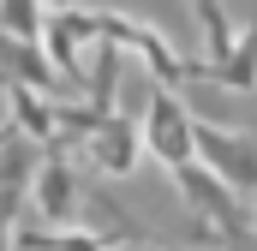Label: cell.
<instances>
[{"label": "cell", "mask_w": 257, "mask_h": 251, "mask_svg": "<svg viewBox=\"0 0 257 251\" xmlns=\"http://www.w3.org/2000/svg\"><path fill=\"white\" fill-rule=\"evenodd\" d=\"M0 36L36 42L42 36V0H0Z\"/></svg>", "instance_id": "cell-14"}, {"label": "cell", "mask_w": 257, "mask_h": 251, "mask_svg": "<svg viewBox=\"0 0 257 251\" xmlns=\"http://www.w3.org/2000/svg\"><path fill=\"white\" fill-rule=\"evenodd\" d=\"M192 12H197V24H203V36H209V60L203 66H221L227 48H233V24H227L221 0H192Z\"/></svg>", "instance_id": "cell-13"}, {"label": "cell", "mask_w": 257, "mask_h": 251, "mask_svg": "<svg viewBox=\"0 0 257 251\" xmlns=\"http://www.w3.org/2000/svg\"><path fill=\"white\" fill-rule=\"evenodd\" d=\"M114 72H120V48L96 42V72L84 78V108H96V114H114Z\"/></svg>", "instance_id": "cell-11"}, {"label": "cell", "mask_w": 257, "mask_h": 251, "mask_svg": "<svg viewBox=\"0 0 257 251\" xmlns=\"http://www.w3.org/2000/svg\"><path fill=\"white\" fill-rule=\"evenodd\" d=\"M0 78H12V84H24V90H36L42 102H54V66L42 60V48L36 42H12V36H0Z\"/></svg>", "instance_id": "cell-9"}, {"label": "cell", "mask_w": 257, "mask_h": 251, "mask_svg": "<svg viewBox=\"0 0 257 251\" xmlns=\"http://www.w3.org/2000/svg\"><path fill=\"white\" fill-rule=\"evenodd\" d=\"M96 42H108V48H138V60L150 66L156 90H180V84L192 78V60H186L162 30H150L144 18H126V12H96Z\"/></svg>", "instance_id": "cell-2"}, {"label": "cell", "mask_w": 257, "mask_h": 251, "mask_svg": "<svg viewBox=\"0 0 257 251\" xmlns=\"http://www.w3.org/2000/svg\"><path fill=\"white\" fill-rule=\"evenodd\" d=\"M251 239H257V215H251Z\"/></svg>", "instance_id": "cell-18"}, {"label": "cell", "mask_w": 257, "mask_h": 251, "mask_svg": "<svg viewBox=\"0 0 257 251\" xmlns=\"http://www.w3.org/2000/svg\"><path fill=\"white\" fill-rule=\"evenodd\" d=\"M192 162L209 168L239 203L257 197V138H251V132H227V126L192 120Z\"/></svg>", "instance_id": "cell-1"}, {"label": "cell", "mask_w": 257, "mask_h": 251, "mask_svg": "<svg viewBox=\"0 0 257 251\" xmlns=\"http://www.w3.org/2000/svg\"><path fill=\"white\" fill-rule=\"evenodd\" d=\"M114 251H156V245H114Z\"/></svg>", "instance_id": "cell-15"}, {"label": "cell", "mask_w": 257, "mask_h": 251, "mask_svg": "<svg viewBox=\"0 0 257 251\" xmlns=\"http://www.w3.org/2000/svg\"><path fill=\"white\" fill-rule=\"evenodd\" d=\"M12 251H114L102 233H12Z\"/></svg>", "instance_id": "cell-12"}, {"label": "cell", "mask_w": 257, "mask_h": 251, "mask_svg": "<svg viewBox=\"0 0 257 251\" xmlns=\"http://www.w3.org/2000/svg\"><path fill=\"white\" fill-rule=\"evenodd\" d=\"M174 186H180V197L192 203L197 215L221 233V239H239V233H251V215H245V203L233 197V191L221 186L209 168H197V162H180L174 168Z\"/></svg>", "instance_id": "cell-4"}, {"label": "cell", "mask_w": 257, "mask_h": 251, "mask_svg": "<svg viewBox=\"0 0 257 251\" xmlns=\"http://www.w3.org/2000/svg\"><path fill=\"white\" fill-rule=\"evenodd\" d=\"M192 78H209V84H221V90L251 96V90H257V24L245 30V36H233V48H227V60H221V66L192 60Z\"/></svg>", "instance_id": "cell-10"}, {"label": "cell", "mask_w": 257, "mask_h": 251, "mask_svg": "<svg viewBox=\"0 0 257 251\" xmlns=\"http://www.w3.org/2000/svg\"><path fill=\"white\" fill-rule=\"evenodd\" d=\"M0 96H6V114H12V132H24V144L30 150H42V156H54L60 144H54V102H42L36 90H24V84H12V78H0Z\"/></svg>", "instance_id": "cell-6"}, {"label": "cell", "mask_w": 257, "mask_h": 251, "mask_svg": "<svg viewBox=\"0 0 257 251\" xmlns=\"http://www.w3.org/2000/svg\"><path fill=\"white\" fill-rule=\"evenodd\" d=\"M54 6H60V12H66V6H78V0H54Z\"/></svg>", "instance_id": "cell-17"}, {"label": "cell", "mask_w": 257, "mask_h": 251, "mask_svg": "<svg viewBox=\"0 0 257 251\" xmlns=\"http://www.w3.org/2000/svg\"><path fill=\"white\" fill-rule=\"evenodd\" d=\"M0 144H12V126H0Z\"/></svg>", "instance_id": "cell-16"}, {"label": "cell", "mask_w": 257, "mask_h": 251, "mask_svg": "<svg viewBox=\"0 0 257 251\" xmlns=\"http://www.w3.org/2000/svg\"><path fill=\"white\" fill-rule=\"evenodd\" d=\"M36 209H42V221H54V227H66L72 209H78V174L66 168L60 150L36 162Z\"/></svg>", "instance_id": "cell-8"}, {"label": "cell", "mask_w": 257, "mask_h": 251, "mask_svg": "<svg viewBox=\"0 0 257 251\" xmlns=\"http://www.w3.org/2000/svg\"><path fill=\"white\" fill-rule=\"evenodd\" d=\"M42 60L54 66V78L66 84H84V66H78V48H90L96 42V12L90 6H66L54 18H42Z\"/></svg>", "instance_id": "cell-5"}, {"label": "cell", "mask_w": 257, "mask_h": 251, "mask_svg": "<svg viewBox=\"0 0 257 251\" xmlns=\"http://www.w3.org/2000/svg\"><path fill=\"white\" fill-rule=\"evenodd\" d=\"M138 144L174 174L180 162H192V114L180 102V90H150V108H144V126H138Z\"/></svg>", "instance_id": "cell-3"}, {"label": "cell", "mask_w": 257, "mask_h": 251, "mask_svg": "<svg viewBox=\"0 0 257 251\" xmlns=\"http://www.w3.org/2000/svg\"><path fill=\"white\" fill-rule=\"evenodd\" d=\"M84 150H90V162H96L102 174L126 180L132 168H138V156H144V144H138V120H126V114H108Z\"/></svg>", "instance_id": "cell-7"}]
</instances>
